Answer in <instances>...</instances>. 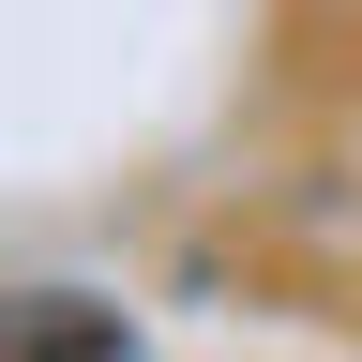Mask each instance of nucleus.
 <instances>
[{
	"instance_id": "nucleus-1",
	"label": "nucleus",
	"mask_w": 362,
	"mask_h": 362,
	"mask_svg": "<svg viewBox=\"0 0 362 362\" xmlns=\"http://www.w3.org/2000/svg\"><path fill=\"white\" fill-rule=\"evenodd\" d=\"M16 362H136V347H121V317H76V302H45L30 332H16Z\"/></svg>"
}]
</instances>
